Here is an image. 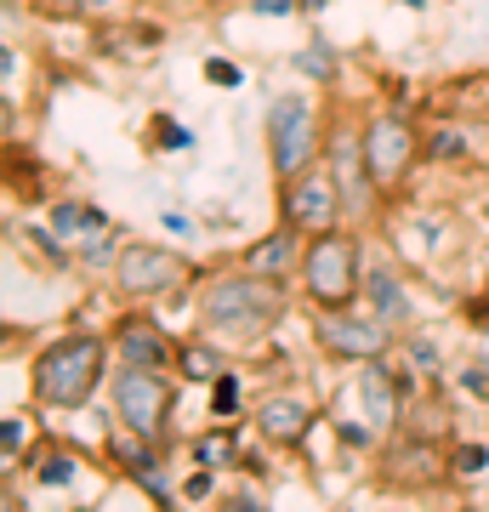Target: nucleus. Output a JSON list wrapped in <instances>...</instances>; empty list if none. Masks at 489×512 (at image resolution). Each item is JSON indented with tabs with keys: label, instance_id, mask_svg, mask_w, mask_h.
<instances>
[{
	"label": "nucleus",
	"instance_id": "nucleus-1",
	"mask_svg": "<svg viewBox=\"0 0 489 512\" xmlns=\"http://www.w3.org/2000/svg\"><path fill=\"white\" fill-rule=\"evenodd\" d=\"M279 308H285V296L273 291L262 274H222L205 285V302H200V325L217 330V336H234V342H251V336H262V330L279 319Z\"/></svg>",
	"mask_w": 489,
	"mask_h": 512
},
{
	"label": "nucleus",
	"instance_id": "nucleus-2",
	"mask_svg": "<svg viewBox=\"0 0 489 512\" xmlns=\"http://www.w3.org/2000/svg\"><path fill=\"white\" fill-rule=\"evenodd\" d=\"M103 336H69V342H52V348L35 359V399L52 404V410H80V404L97 393L103 382Z\"/></svg>",
	"mask_w": 489,
	"mask_h": 512
},
{
	"label": "nucleus",
	"instance_id": "nucleus-3",
	"mask_svg": "<svg viewBox=\"0 0 489 512\" xmlns=\"http://www.w3.org/2000/svg\"><path fill=\"white\" fill-rule=\"evenodd\" d=\"M302 291L319 302V308H347L353 291H359V239L353 234H319L302 256Z\"/></svg>",
	"mask_w": 489,
	"mask_h": 512
},
{
	"label": "nucleus",
	"instance_id": "nucleus-4",
	"mask_svg": "<svg viewBox=\"0 0 489 512\" xmlns=\"http://www.w3.org/2000/svg\"><path fill=\"white\" fill-rule=\"evenodd\" d=\"M268 148H273V171L296 183L308 160L319 154V131H313V103L308 97H279L268 109Z\"/></svg>",
	"mask_w": 489,
	"mask_h": 512
},
{
	"label": "nucleus",
	"instance_id": "nucleus-5",
	"mask_svg": "<svg viewBox=\"0 0 489 512\" xmlns=\"http://www.w3.org/2000/svg\"><path fill=\"white\" fill-rule=\"evenodd\" d=\"M114 410L137 439H154L165 416V376L148 365H120L114 370Z\"/></svg>",
	"mask_w": 489,
	"mask_h": 512
},
{
	"label": "nucleus",
	"instance_id": "nucleus-6",
	"mask_svg": "<svg viewBox=\"0 0 489 512\" xmlns=\"http://www.w3.org/2000/svg\"><path fill=\"white\" fill-rule=\"evenodd\" d=\"M364 160H370L376 188H393L404 171H410V160H416V137H410V126H404L399 114H376V120L364 126Z\"/></svg>",
	"mask_w": 489,
	"mask_h": 512
},
{
	"label": "nucleus",
	"instance_id": "nucleus-7",
	"mask_svg": "<svg viewBox=\"0 0 489 512\" xmlns=\"http://www.w3.org/2000/svg\"><path fill=\"white\" fill-rule=\"evenodd\" d=\"M336 194H342L336 177L302 171L296 183H285V222L290 228H302V234H330V228H336V211H342Z\"/></svg>",
	"mask_w": 489,
	"mask_h": 512
},
{
	"label": "nucleus",
	"instance_id": "nucleus-8",
	"mask_svg": "<svg viewBox=\"0 0 489 512\" xmlns=\"http://www.w3.org/2000/svg\"><path fill=\"white\" fill-rule=\"evenodd\" d=\"M114 279L131 296H160L182 279V256L171 245H126L120 262H114Z\"/></svg>",
	"mask_w": 489,
	"mask_h": 512
},
{
	"label": "nucleus",
	"instance_id": "nucleus-9",
	"mask_svg": "<svg viewBox=\"0 0 489 512\" xmlns=\"http://www.w3.org/2000/svg\"><path fill=\"white\" fill-rule=\"evenodd\" d=\"M319 336H325L330 353H342V359H381L387 348V319H353V313H336L330 308L319 319Z\"/></svg>",
	"mask_w": 489,
	"mask_h": 512
},
{
	"label": "nucleus",
	"instance_id": "nucleus-10",
	"mask_svg": "<svg viewBox=\"0 0 489 512\" xmlns=\"http://www.w3.org/2000/svg\"><path fill=\"white\" fill-rule=\"evenodd\" d=\"M330 177H336V188H342V200L353 205V211H364V205H370V188H376V177H370L364 143H353L347 131L330 143Z\"/></svg>",
	"mask_w": 489,
	"mask_h": 512
},
{
	"label": "nucleus",
	"instance_id": "nucleus-11",
	"mask_svg": "<svg viewBox=\"0 0 489 512\" xmlns=\"http://www.w3.org/2000/svg\"><path fill=\"white\" fill-rule=\"evenodd\" d=\"M308 421H313V410L296 399V393H273V399L256 404V427H262L273 444H296L308 433Z\"/></svg>",
	"mask_w": 489,
	"mask_h": 512
},
{
	"label": "nucleus",
	"instance_id": "nucleus-12",
	"mask_svg": "<svg viewBox=\"0 0 489 512\" xmlns=\"http://www.w3.org/2000/svg\"><path fill=\"white\" fill-rule=\"evenodd\" d=\"M114 348H120L126 365H148V370H165V359H171V342L148 319H126V325L114 330Z\"/></svg>",
	"mask_w": 489,
	"mask_h": 512
},
{
	"label": "nucleus",
	"instance_id": "nucleus-13",
	"mask_svg": "<svg viewBox=\"0 0 489 512\" xmlns=\"http://www.w3.org/2000/svg\"><path fill=\"white\" fill-rule=\"evenodd\" d=\"M359 399H364V410H370V427H393V421H399V387H393V376H387L376 359H364Z\"/></svg>",
	"mask_w": 489,
	"mask_h": 512
},
{
	"label": "nucleus",
	"instance_id": "nucleus-14",
	"mask_svg": "<svg viewBox=\"0 0 489 512\" xmlns=\"http://www.w3.org/2000/svg\"><path fill=\"white\" fill-rule=\"evenodd\" d=\"M296 234H302V228H290V222H285L279 234H268L262 245H251L245 268H251V274H262V279H273V274H285V268H296V256H308L302 245H296Z\"/></svg>",
	"mask_w": 489,
	"mask_h": 512
},
{
	"label": "nucleus",
	"instance_id": "nucleus-15",
	"mask_svg": "<svg viewBox=\"0 0 489 512\" xmlns=\"http://www.w3.org/2000/svg\"><path fill=\"white\" fill-rule=\"evenodd\" d=\"M52 234L69 239V245H80V239H103L109 234V217L91 211V205H80V200H63V205H52Z\"/></svg>",
	"mask_w": 489,
	"mask_h": 512
},
{
	"label": "nucleus",
	"instance_id": "nucleus-16",
	"mask_svg": "<svg viewBox=\"0 0 489 512\" xmlns=\"http://www.w3.org/2000/svg\"><path fill=\"white\" fill-rule=\"evenodd\" d=\"M364 291H370V308H376V319H387V325H399V319H410V296H404L399 274H387V268H376V274L364 279Z\"/></svg>",
	"mask_w": 489,
	"mask_h": 512
},
{
	"label": "nucleus",
	"instance_id": "nucleus-17",
	"mask_svg": "<svg viewBox=\"0 0 489 512\" xmlns=\"http://www.w3.org/2000/svg\"><path fill=\"white\" fill-rule=\"evenodd\" d=\"M182 376H188V382H211V376H217V348H200V342L182 348Z\"/></svg>",
	"mask_w": 489,
	"mask_h": 512
},
{
	"label": "nucleus",
	"instance_id": "nucleus-18",
	"mask_svg": "<svg viewBox=\"0 0 489 512\" xmlns=\"http://www.w3.org/2000/svg\"><path fill=\"white\" fill-rule=\"evenodd\" d=\"M484 461H489L484 444H461V450H455V473H461V478H478V473H484Z\"/></svg>",
	"mask_w": 489,
	"mask_h": 512
},
{
	"label": "nucleus",
	"instance_id": "nucleus-19",
	"mask_svg": "<svg viewBox=\"0 0 489 512\" xmlns=\"http://www.w3.org/2000/svg\"><path fill=\"white\" fill-rule=\"evenodd\" d=\"M0 439H6V461H18V450L29 444V421H23V416H6V433H0Z\"/></svg>",
	"mask_w": 489,
	"mask_h": 512
},
{
	"label": "nucleus",
	"instance_id": "nucleus-20",
	"mask_svg": "<svg viewBox=\"0 0 489 512\" xmlns=\"http://www.w3.org/2000/svg\"><path fill=\"white\" fill-rule=\"evenodd\" d=\"M461 148H467V137H461V131H450V126L433 131V154H438V160H461Z\"/></svg>",
	"mask_w": 489,
	"mask_h": 512
},
{
	"label": "nucleus",
	"instance_id": "nucleus-21",
	"mask_svg": "<svg viewBox=\"0 0 489 512\" xmlns=\"http://www.w3.org/2000/svg\"><path fill=\"white\" fill-rule=\"evenodd\" d=\"M461 387H467L472 399H489V365H467L461 370Z\"/></svg>",
	"mask_w": 489,
	"mask_h": 512
},
{
	"label": "nucleus",
	"instance_id": "nucleus-22",
	"mask_svg": "<svg viewBox=\"0 0 489 512\" xmlns=\"http://www.w3.org/2000/svg\"><path fill=\"white\" fill-rule=\"evenodd\" d=\"M40 478H46V484H69V478H74V461H69V456H52L46 467H40Z\"/></svg>",
	"mask_w": 489,
	"mask_h": 512
},
{
	"label": "nucleus",
	"instance_id": "nucleus-23",
	"mask_svg": "<svg viewBox=\"0 0 489 512\" xmlns=\"http://www.w3.org/2000/svg\"><path fill=\"white\" fill-rule=\"evenodd\" d=\"M211 404H217V416H228V410L239 404V387H234V376H222V382H217V399H211Z\"/></svg>",
	"mask_w": 489,
	"mask_h": 512
},
{
	"label": "nucleus",
	"instance_id": "nucleus-24",
	"mask_svg": "<svg viewBox=\"0 0 489 512\" xmlns=\"http://www.w3.org/2000/svg\"><path fill=\"white\" fill-rule=\"evenodd\" d=\"M205 74H211L217 86H239V69H234V63H222V57H211V63H205Z\"/></svg>",
	"mask_w": 489,
	"mask_h": 512
},
{
	"label": "nucleus",
	"instance_id": "nucleus-25",
	"mask_svg": "<svg viewBox=\"0 0 489 512\" xmlns=\"http://www.w3.org/2000/svg\"><path fill=\"white\" fill-rule=\"evenodd\" d=\"M256 12H290V0H256Z\"/></svg>",
	"mask_w": 489,
	"mask_h": 512
},
{
	"label": "nucleus",
	"instance_id": "nucleus-26",
	"mask_svg": "<svg viewBox=\"0 0 489 512\" xmlns=\"http://www.w3.org/2000/svg\"><path fill=\"white\" fill-rule=\"evenodd\" d=\"M228 512H268V507H256V501H234Z\"/></svg>",
	"mask_w": 489,
	"mask_h": 512
},
{
	"label": "nucleus",
	"instance_id": "nucleus-27",
	"mask_svg": "<svg viewBox=\"0 0 489 512\" xmlns=\"http://www.w3.org/2000/svg\"><path fill=\"white\" fill-rule=\"evenodd\" d=\"M86 6H114V0H86Z\"/></svg>",
	"mask_w": 489,
	"mask_h": 512
},
{
	"label": "nucleus",
	"instance_id": "nucleus-28",
	"mask_svg": "<svg viewBox=\"0 0 489 512\" xmlns=\"http://www.w3.org/2000/svg\"><path fill=\"white\" fill-rule=\"evenodd\" d=\"M484 365H489V342H484Z\"/></svg>",
	"mask_w": 489,
	"mask_h": 512
}]
</instances>
